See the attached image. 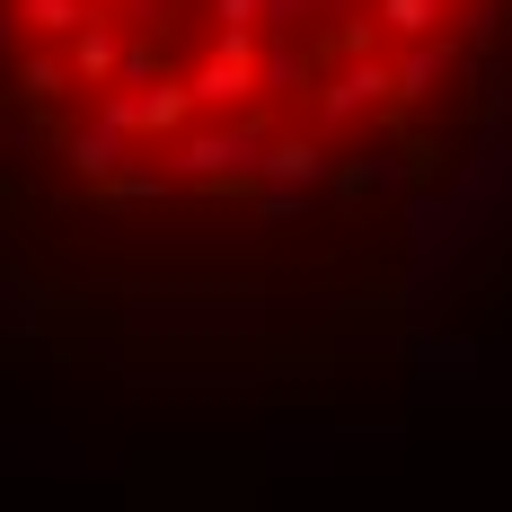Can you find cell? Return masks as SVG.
Instances as JSON below:
<instances>
[{
    "label": "cell",
    "mask_w": 512,
    "mask_h": 512,
    "mask_svg": "<svg viewBox=\"0 0 512 512\" xmlns=\"http://www.w3.org/2000/svg\"><path fill=\"white\" fill-rule=\"evenodd\" d=\"M512 168V0H0V239L336 292Z\"/></svg>",
    "instance_id": "6da1fadb"
}]
</instances>
